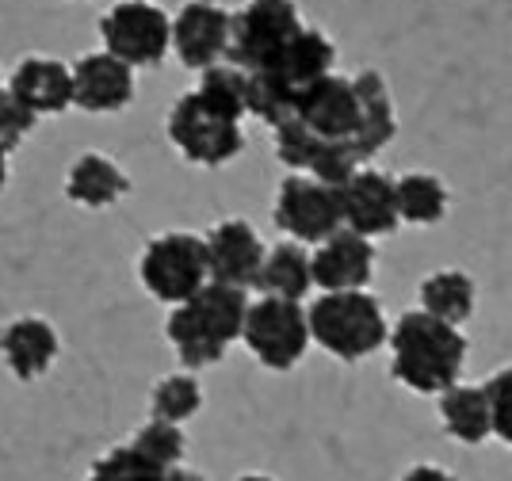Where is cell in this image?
I'll list each match as a JSON object with an SVG mask.
<instances>
[{
  "label": "cell",
  "instance_id": "f546056e",
  "mask_svg": "<svg viewBox=\"0 0 512 481\" xmlns=\"http://www.w3.org/2000/svg\"><path fill=\"white\" fill-rule=\"evenodd\" d=\"M402 481H455L448 470H440V466H413Z\"/></svg>",
  "mask_w": 512,
  "mask_h": 481
},
{
  "label": "cell",
  "instance_id": "5bb4252c",
  "mask_svg": "<svg viewBox=\"0 0 512 481\" xmlns=\"http://www.w3.org/2000/svg\"><path fill=\"white\" fill-rule=\"evenodd\" d=\"M375 275V245L371 237L352 230L329 233L310 256V279L321 291H360Z\"/></svg>",
  "mask_w": 512,
  "mask_h": 481
},
{
  "label": "cell",
  "instance_id": "44dd1931",
  "mask_svg": "<svg viewBox=\"0 0 512 481\" xmlns=\"http://www.w3.org/2000/svg\"><path fill=\"white\" fill-rule=\"evenodd\" d=\"M440 417H444V428L459 443H486L493 436L486 386L451 382L448 390L440 394Z\"/></svg>",
  "mask_w": 512,
  "mask_h": 481
},
{
  "label": "cell",
  "instance_id": "cb8c5ba5",
  "mask_svg": "<svg viewBox=\"0 0 512 481\" xmlns=\"http://www.w3.org/2000/svg\"><path fill=\"white\" fill-rule=\"evenodd\" d=\"M474 302H478V294H474V279L467 272H455V268L432 272L421 283V310L448 325H463L474 314Z\"/></svg>",
  "mask_w": 512,
  "mask_h": 481
},
{
  "label": "cell",
  "instance_id": "7402d4cb",
  "mask_svg": "<svg viewBox=\"0 0 512 481\" xmlns=\"http://www.w3.org/2000/svg\"><path fill=\"white\" fill-rule=\"evenodd\" d=\"M199 96V104L222 115V119H234L241 123L249 115V84H245V69H237L230 62H218L199 69V84L192 88Z\"/></svg>",
  "mask_w": 512,
  "mask_h": 481
},
{
  "label": "cell",
  "instance_id": "ffe728a7",
  "mask_svg": "<svg viewBox=\"0 0 512 481\" xmlns=\"http://www.w3.org/2000/svg\"><path fill=\"white\" fill-rule=\"evenodd\" d=\"M256 291L276 294V298H295L302 302L306 291L314 287L310 279V252L299 241H279L276 249H264L260 272H256Z\"/></svg>",
  "mask_w": 512,
  "mask_h": 481
},
{
  "label": "cell",
  "instance_id": "9c48e42d",
  "mask_svg": "<svg viewBox=\"0 0 512 481\" xmlns=\"http://www.w3.org/2000/svg\"><path fill=\"white\" fill-rule=\"evenodd\" d=\"M302 16L295 0H249L241 12L230 16V42H226V62L237 69L264 65L279 46L299 35Z\"/></svg>",
  "mask_w": 512,
  "mask_h": 481
},
{
  "label": "cell",
  "instance_id": "5b68a950",
  "mask_svg": "<svg viewBox=\"0 0 512 481\" xmlns=\"http://www.w3.org/2000/svg\"><path fill=\"white\" fill-rule=\"evenodd\" d=\"M310 340H318L329 356L356 363V359L379 352L386 344V317L375 294L360 291H325L306 310Z\"/></svg>",
  "mask_w": 512,
  "mask_h": 481
},
{
  "label": "cell",
  "instance_id": "603a6c76",
  "mask_svg": "<svg viewBox=\"0 0 512 481\" xmlns=\"http://www.w3.org/2000/svg\"><path fill=\"white\" fill-rule=\"evenodd\" d=\"M394 199H398V218L413 226H432L448 214V188L432 172H406L394 180Z\"/></svg>",
  "mask_w": 512,
  "mask_h": 481
},
{
  "label": "cell",
  "instance_id": "e0dca14e",
  "mask_svg": "<svg viewBox=\"0 0 512 481\" xmlns=\"http://www.w3.org/2000/svg\"><path fill=\"white\" fill-rule=\"evenodd\" d=\"M62 352L58 329L46 317H16L0 329V359L20 382L43 378Z\"/></svg>",
  "mask_w": 512,
  "mask_h": 481
},
{
  "label": "cell",
  "instance_id": "8992f818",
  "mask_svg": "<svg viewBox=\"0 0 512 481\" xmlns=\"http://www.w3.org/2000/svg\"><path fill=\"white\" fill-rule=\"evenodd\" d=\"M138 279H142V287H146L157 302H169V306L188 302V298L211 279L203 237L184 233V230L157 233L150 245L142 249Z\"/></svg>",
  "mask_w": 512,
  "mask_h": 481
},
{
  "label": "cell",
  "instance_id": "4dcf8cb0",
  "mask_svg": "<svg viewBox=\"0 0 512 481\" xmlns=\"http://www.w3.org/2000/svg\"><path fill=\"white\" fill-rule=\"evenodd\" d=\"M165 481H207V478H203L199 470H192V466H180V462H176V466L165 470Z\"/></svg>",
  "mask_w": 512,
  "mask_h": 481
},
{
  "label": "cell",
  "instance_id": "ba28073f",
  "mask_svg": "<svg viewBox=\"0 0 512 481\" xmlns=\"http://www.w3.org/2000/svg\"><path fill=\"white\" fill-rule=\"evenodd\" d=\"M104 50L123 58L130 69L161 65L172 50V16L153 0H119L100 20Z\"/></svg>",
  "mask_w": 512,
  "mask_h": 481
},
{
  "label": "cell",
  "instance_id": "6da1fadb",
  "mask_svg": "<svg viewBox=\"0 0 512 481\" xmlns=\"http://www.w3.org/2000/svg\"><path fill=\"white\" fill-rule=\"evenodd\" d=\"M310 134V176L337 188L363 161H371L379 149L390 146L398 119L394 100L379 73L363 69L356 77L325 73L321 81L302 88L291 115Z\"/></svg>",
  "mask_w": 512,
  "mask_h": 481
},
{
  "label": "cell",
  "instance_id": "f1b7e54d",
  "mask_svg": "<svg viewBox=\"0 0 512 481\" xmlns=\"http://www.w3.org/2000/svg\"><path fill=\"white\" fill-rule=\"evenodd\" d=\"M486 398H490V420H493V436L512 447V367L490 375L486 382Z\"/></svg>",
  "mask_w": 512,
  "mask_h": 481
},
{
  "label": "cell",
  "instance_id": "3957f363",
  "mask_svg": "<svg viewBox=\"0 0 512 481\" xmlns=\"http://www.w3.org/2000/svg\"><path fill=\"white\" fill-rule=\"evenodd\" d=\"M245 310H249L245 287L207 279L188 302H180L169 314L165 336L188 371H203L226 356V348L234 340H241Z\"/></svg>",
  "mask_w": 512,
  "mask_h": 481
},
{
  "label": "cell",
  "instance_id": "1f68e13d",
  "mask_svg": "<svg viewBox=\"0 0 512 481\" xmlns=\"http://www.w3.org/2000/svg\"><path fill=\"white\" fill-rule=\"evenodd\" d=\"M8 157H12V153L0 146V191L8 188Z\"/></svg>",
  "mask_w": 512,
  "mask_h": 481
},
{
  "label": "cell",
  "instance_id": "4316f807",
  "mask_svg": "<svg viewBox=\"0 0 512 481\" xmlns=\"http://www.w3.org/2000/svg\"><path fill=\"white\" fill-rule=\"evenodd\" d=\"M88 481H165V470L142 459L130 443H119L92 462Z\"/></svg>",
  "mask_w": 512,
  "mask_h": 481
},
{
  "label": "cell",
  "instance_id": "9a60e30c",
  "mask_svg": "<svg viewBox=\"0 0 512 481\" xmlns=\"http://www.w3.org/2000/svg\"><path fill=\"white\" fill-rule=\"evenodd\" d=\"M134 100V69L123 58L96 50L73 65V107L88 115H115Z\"/></svg>",
  "mask_w": 512,
  "mask_h": 481
},
{
  "label": "cell",
  "instance_id": "7c38bea8",
  "mask_svg": "<svg viewBox=\"0 0 512 481\" xmlns=\"http://www.w3.org/2000/svg\"><path fill=\"white\" fill-rule=\"evenodd\" d=\"M337 203H341L344 230L363 233V237H386L402 222L394 180L379 168H356L344 184H337Z\"/></svg>",
  "mask_w": 512,
  "mask_h": 481
},
{
  "label": "cell",
  "instance_id": "2e32d148",
  "mask_svg": "<svg viewBox=\"0 0 512 481\" xmlns=\"http://www.w3.org/2000/svg\"><path fill=\"white\" fill-rule=\"evenodd\" d=\"M207 272L214 283H230V287H253L260 260H264V245L256 230L245 218H226L218 222L207 237Z\"/></svg>",
  "mask_w": 512,
  "mask_h": 481
},
{
  "label": "cell",
  "instance_id": "30bf717a",
  "mask_svg": "<svg viewBox=\"0 0 512 481\" xmlns=\"http://www.w3.org/2000/svg\"><path fill=\"white\" fill-rule=\"evenodd\" d=\"M165 130H169L172 146L180 149V157L203 168L226 165V161H234L237 153L245 149L241 123L207 111V107L199 104L195 92H184V96L172 104Z\"/></svg>",
  "mask_w": 512,
  "mask_h": 481
},
{
  "label": "cell",
  "instance_id": "83f0119b",
  "mask_svg": "<svg viewBox=\"0 0 512 481\" xmlns=\"http://www.w3.org/2000/svg\"><path fill=\"white\" fill-rule=\"evenodd\" d=\"M35 123H39V115L23 104L12 88L0 84V146L16 153L23 146V138L35 130Z\"/></svg>",
  "mask_w": 512,
  "mask_h": 481
},
{
  "label": "cell",
  "instance_id": "8fae6325",
  "mask_svg": "<svg viewBox=\"0 0 512 481\" xmlns=\"http://www.w3.org/2000/svg\"><path fill=\"white\" fill-rule=\"evenodd\" d=\"M272 218H276L279 230L299 245H321L329 233H337L344 226L337 188L314 180L310 172H295L279 184Z\"/></svg>",
  "mask_w": 512,
  "mask_h": 481
},
{
  "label": "cell",
  "instance_id": "d6a6232c",
  "mask_svg": "<svg viewBox=\"0 0 512 481\" xmlns=\"http://www.w3.org/2000/svg\"><path fill=\"white\" fill-rule=\"evenodd\" d=\"M237 481H272L268 474H245V478H237Z\"/></svg>",
  "mask_w": 512,
  "mask_h": 481
},
{
  "label": "cell",
  "instance_id": "52a82bcc",
  "mask_svg": "<svg viewBox=\"0 0 512 481\" xmlns=\"http://www.w3.org/2000/svg\"><path fill=\"white\" fill-rule=\"evenodd\" d=\"M241 340L268 371H291L310 348V325L302 302L276 294L249 302L241 321Z\"/></svg>",
  "mask_w": 512,
  "mask_h": 481
},
{
  "label": "cell",
  "instance_id": "484cf974",
  "mask_svg": "<svg viewBox=\"0 0 512 481\" xmlns=\"http://www.w3.org/2000/svg\"><path fill=\"white\" fill-rule=\"evenodd\" d=\"M127 443L142 455V459L153 462V466H161V470H169V466H176V462H184V451H188L180 424L157 420V417H150V424H142Z\"/></svg>",
  "mask_w": 512,
  "mask_h": 481
},
{
  "label": "cell",
  "instance_id": "7a4b0ae2",
  "mask_svg": "<svg viewBox=\"0 0 512 481\" xmlns=\"http://www.w3.org/2000/svg\"><path fill=\"white\" fill-rule=\"evenodd\" d=\"M390 371L413 394H444L459 382L467 363V336L459 325H448L425 310H409L390 329Z\"/></svg>",
  "mask_w": 512,
  "mask_h": 481
},
{
  "label": "cell",
  "instance_id": "d6986e66",
  "mask_svg": "<svg viewBox=\"0 0 512 481\" xmlns=\"http://www.w3.org/2000/svg\"><path fill=\"white\" fill-rule=\"evenodd\" d=\"M130 191V176L104 153H81L65 172V199L85 210L115 207Z\"/></svg>",
  "mask_w": 512,
  "mask_h": 481
},
{
  "label": "cell",
  "instance_id": "277c9868",
  "mask_svg": "<svg viewBox=\"0 0 512 481\" xmlns=\"http://www.w3.org/2000/svg\"><path fill=\"white\" fill-rule=\"evenodd\" d=\"M333 62H337V50H333L329 35H321L314 27H302L299 35L287 46H279L268 62L245 73L249 115H256L260 123L268 126L283 123L291 115L302 88L321 81L325 73H333Z\"/></svg>",
  "mask_w": 512,
  "mask_h": 481
},
{
  "label": "cell",
  "instance_id": "d4e9b609",
  "mask_svg": "<svg viewBox=\"0 0 512 481\" xmlns=\"http://www.w3.org/2000/svg\"><path fill=\"white\" fill-rule=\"evenodd\" d=\"M203 409V386L195 375H165L150 394V413L157 420L184 424Z\"/></svg>",
  "mask_w": 512,
  "mask_h": 481
},
{
  "label": "cell",
  "instance_id": "4fadbf2b",
  "mask_svg": "<svg viewBox=\"0 0 512 481\" xmlns=\"http://www.w3.org/2000/svg\"><path fill=\"white\" fill-rule=\"evenodd\" d=\"M230 42V12L214 0H188L172 16V50L188 69H207L226 58Z\"/></svg>",
  "mask_w": 512,
  "mask_h": 481
},
{
  "label": "cell",
  "instance_id": "ac0fdd59",
  "mask_svg": "<svg viewBox=\"0 0 512 481\" xmlns=\"http://www.w3.org/2000/svg\"><path fill=\"white\" fill-rule=\"evenodd\" d=\"M8 88H12L39 119H43V115H62V111L73 107V69L65 62H58V58H43V54L23 58V62L12 69Z\"/></svg>",
  "mask_w": 512,
  "mask_h": 481
}]
</instances>
